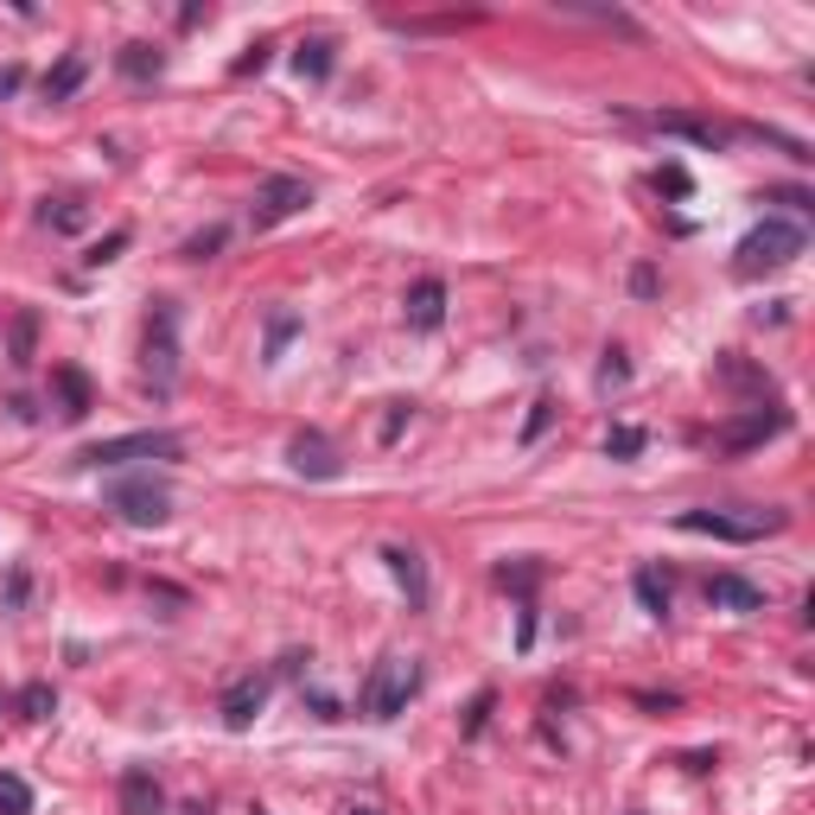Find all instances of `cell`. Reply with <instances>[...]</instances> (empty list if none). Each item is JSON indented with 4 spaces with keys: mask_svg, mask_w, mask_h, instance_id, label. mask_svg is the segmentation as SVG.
Here are the masks:
<instances>
[{
    "mask_svg": "<svg viewBox=\"0 0 815 815\" xmlns=\"http://www.w3.org/2000/svg\"><path fill=\"white\" fill-rule=\"evenodd\" d=\"M803 249H809V229L796 224V217H764V224H752L745 236H739L733 275H739V280L777 275V268H790V261H796Z\"/></svg>",
    "mask_w": 815,
    "mask_h": 815,
    "instance_id": "cell-1",
    "label": "cell"
},
{
    "mask_svg": "<svg viewBox=\"0 0 815 815\" xmlns=\"http://www.w3.org/2000/svg\"><path fill=\"white\" fill-rule=\"evenodd\" d=\"M414 694H421V657L389 650V657L376 662V675L363 682V713H370V720H402Z\"/></svg>",
    "mask_w": 815,
    "mask_h": 815,
    "instance_id": "cell-2",
    "label": "cell"
},
{
    "mask_svg": "<svg viewBox=\"0 0 815 815\" xmlns=\"http://www.w3.org/2000/svg\"><path fill=\"white\" fill-rule=\"evenodd\" d=\"M790 516L784 509H745V516H733V509H682L675 516V529L682 535H713V541H764V535H777Z\"/></svg>",
    "mask_w": 815,
    "mask_h": 815,
    "instance_id": "cell-3",
    "label": "cell"
},
{
    "mask_svg": "<svg viewBox=\"0 0 815 815\" xmlns=\"http://www.w3.org/2000/svg\"><path fill=\"white\" fill-rule=\"evenodd\" d=\"M134 458H178V433H166V427L115 433V440H96V446H83V453H76V465L102 472V465H134Z\"/></svg>",
    "mask_w": 815,
    "mask_h": 815,
    "instance_id": "cell-4",
    "label": "cell"
},
{
    "mask_svg": "<svg viewBox=\"0 0 815 815\" xmlns=\"http://www.w3.org/2000/svg\"><path fill=\"white\" fill-rule=\"evenodd\" d=\"M109 509L122 516V523H134V529H159L166 516H173V491H166V478H122L109 484Z\"/></svg>",
    "mask_w": 815,
    "mask_h": 815,
    "instance_id": "cell-5",
    "label": "cell"
},
{
    "mask_svg": "<svg viewBox=\"0 0 815 815\" xmlns=\"http://www.w3.org/2000/svg\"><path fill=\"white\" fill-rule=\"evenodd\" d=\"M306 204H312V185L293 173H275V178H261L255 185V204H249V229H275L287 224V217H300Z\"/></svg>",
    "mask_w": 815,
    "mask_h": 815,
    "instance_id": "cell-6",
    "label": "cell"
},
{
    "mask_svg": "<svg viewBox=\"0 0 815 815\" xmlns=\"http://www.w3.org/2000/svg\"><path fill=\"white\" fill-rule=\"evenodd\" d=\"M287 465H293L300 478H319V484L344 478V453H338L319 427H300L293 440H287Z\"/></svg>",
    "mask_w": 815,
    "mask_h": 815,
    "instance_id": "cell-7",
    "label": "cell"
},
{
    "mask_svg": "<svg viewBox=\"0 0 815 815\" xmlns=\"http://www.w3.org/2000/svg\"><path fill=\"white\" fill-rule=\"evenodd\" d=\"M147 370L159 376V389H173V376H178V312H173V300H153V326H147Z\"/></svg>",
    "mask_w": 815,
    "mask_h": 815,
    "instance_id": "cell-8",
    "label": "cell"
},
{
    "mask_svg": "<svg viewBox=\"0 0 815 815\" xmlns=\"http://www.w3.org/2000/svg\"><path fill=\"white\" fill-rule=\"evenodd\" d=\"M637 122L650 127V134H675V141H694V147H726L733 141V127L708 122V115H675V109H657V115H637Z\"/></svg>",
    "mask_w": 815,
    "mask_h": 815,
    "instance_id": "cell-9",
    "label": "cell"
},
{
    "mask_svg": "<svg viewBox=\"0 0 815 815\" xmlns=\"http://www.w3.org/2000/svg\"><path fill=\"white\" fill-rule=\"evenodd\" d=\"M261 708H268V675H236V682L224 688V701H217L229 733H249L255 720H261Z\"/></svg>",
    "mask_w": 815,
    "mask_h": 815,
    "instance_id": "cell-10",
    "label": "cell"
},
{
    "mask_svg": "<svg viewBox=\"0 0 815 815\" xmlns=\"http://www.w3.org/2000/svg\"><path fill=\"white\" fill-rule=\"evenodd\" d=\"M790 427V414L784 407H771V414H745V421H733V427H720V446H726V453H752V446H764V440H771V433H784Z\"/></svg>",
    "mask_w": 815,
    "mask_h": 815,
    "instance_id": "cell-11",
    "label": "cell"
},
{
    "mask_svg": "<svg viewBox=\"0 0 815 815\" xmlns=\"http://www.w3.org/2000/svg\"><path fill=\"white\" fill-rule=\"evenodd\" d=\"M166 809V790L147 764H127L122 771V815H159Z\"/></svg>",
    "mask_w": 815,
    "mask_h": 815,
    "instance_id": "cell-12",
    "label": "cell"
},
{
    "mask_svg": "<svg viewBox=\"0 0 815 815\" xmlns=\"http://www.w3.org/2000/svg\"><path fill=\"white\" fill-rule=\"evenodd\" d=\"M708 606L713 611H764V586L739 580V574H713V580H708Z\"/></svg>",
    "mask_w": 815,
    "mask_h": 815,
    "instance_id": "cell-13",
    "label": "cell"
},
{
    "mask_svg": "<svg viewBox=\"0 0 815 815\" xmlns=\"http://www.w3.org/2000/svg\"><path fill=\"white\" fill-rule=\"evenodd\" d=\"M382 560H389V574L402 580L407 606H414V611L427 606V567H421V555H414V548H402V541H389V548H382Z\"/></svg>",
    "mask_w": 815,
    "mask_h": 815,
    "instance_id": "cell-14",
    "label": "cell"
},
{
    "mask_svg": "<svg viewBox=\"0 0 815 815\" xmlns=\"http://www.w3.org/2000/svg\"><path fill=\"white\" fill-rule=\"evenodd\" d=\"M446 319V280H421L407 293V331H440Z\"/></svg>",
    "mask_w": 815,
    "mask_h": 815,
    "instance_id": "cell-15",
    "label": "cell"
},
{
    "mask_svg": "<svg viewBox=\"0 0 815 815\" xmlns=\"http://www.w3.org/2000/svg\"><path fill=\"white\" fill-rule=\"evenodd\" d=\"M115 71H122L127 83H153V76L166 71V51H159V45H147V39H134V45H122V51H115Z\"/></svg>",
    "mask_w": 815,
    "mask_h": 815,
    "instance_id": "cell-16",
    "label": "cell"
},
{
    "mask_svg": "<svg viewBox=\"0 0 815 815\" xmlns=\"http://www.w3.org/2000/svg\"><path fill=\"white\" fill-rule=\"evenodd\" d=\"M83 76H90V58H83V51H64L58 71H45V102H71L76 90H83Z\"/></svg>",
    "mask_w": 815,
    "mask_h": 815,
    "instance_id": "cell-17",
    "label": "cell"
},
{
    "mask_svg": "<svg viewBox=\"0 0 815 815\" xmlns=\"http://www.w3.org/2000/svg\"><path fill=\"white\" fill-rule=\"evenodd\" d=\"M51 389H58V402H64V421H83V414H90V376H83V370H71V363H64V370H51Z\"/></svg>",
    "mask_w": 815,
    "mask_h": 815,
    "instance_id": "cell-18",
    "label": "cell"
},
{
    "mask_svg": "<svg viewBox=\"0 0 815 815\" xmlns=\"http://www.w3.org/2000/svg\"><path fill=\"white\" fill-rule=\"evenodd\" d=\"M631 592H637V606L650 611V618H669V580H662L657 567H637Z\"/></svg>",
    "mask_w": 815,
    "mask_h": 815,
    "instance_id": "cell-19",
    "label": "cell"
},
{
    "mask_svg": "<svg viewBox=\"0 0 815 815\" xmlns=\"http://www.w3.org/2000/svg\"><path fill=\"white\" fill-rule=\"evenodd\" d=\"M293 71H300L306 83H326V76H331V39H300V51H293Z\"/></svg>",
    "mask_w": 815,
    "mask_h": 815,
    "instance_id": "cell-20",
    "label": "cell"
},
{
    "mask_svg": "<svg viewBox=\"0 0 815 815\" xmlns=\"http://www.w3.org/2000/svg\"><path fill=\"white\" fill-rule=\"evenodd\" d=\"M32 344H39V312H20L13 331H7V363L25 370V363H32Z\"/></svg>",
    "mask_w": 815,
    "mask_h": 815,
    "instance_id": "cell-21",
    "label": "cell"
},
{
    "mask_svg": "<svg viewBox=\"0 0 815 815\" xmlns=\"http://www.w3.org/2000/svg\"><path fill=\"white\" fill-rule=\"evenodd\" d=\"M535 580H541V560H504V567H497V586H504V592H516L523 606H529Z\"/></svg>",
    "mask_w": 815,
    "mask_h": 815,
    "instance_id": "cell-22",
    "label": "cell"
},
{
    "mask_svg": "<svg viewBox=\"0 0 815 815\" xmlns=\"http://www.w3.org/2000/svg\"><path fill=\"white\" fill-rule=\"evenodd\" d=\"M300 338V312H268V344H261V357L268 363H280V351Z\"/></svg>",
    "mask_w": 815,
    "mask_h": 815,
    "instance_id": "cell-23",
    "label": "cell"
},
{
    "mask_svg": "<svg viewBox=\"0 0 815 815\" xmlns=\"http://www.w3.org/2000/svg\"><path fill=\"white\" fill-rule=\"evenodd\" d=\"M0 815H32V784L20 771H0Z\"/></svg>",
    "mask_w": 815,
    "mask_h": 815,
    "instance_id": "cell-24",
    "label": "cell"
},
{
    "mask_svg": "<svg viewBox=\"0 0 815 815\" xmlns=\"http://www.w3.org/2000/svg\"><path fill=\"white\" fill-rule=\"evenodd\" d=\"M13 708H20L25 720H51V713H58V694H51V682H25Z\"/></svg>",
    "mask_w": 815,
    "mask_h": 815,
    "instance_id": "cell-25",
    "label": "cell"
},
{
    "mask_svg": "<svg viewBox=\"0 0 815 815\" xmlns=\"http://www.w3.org/2000/svg\"><path fill=\"white\" fill-rule=\"evenodd\" d=\"M720 376L739 382V389H752V395H771V376H764V370H752V363H739L733 351L720 357Z\"/></svg>",
    "mask_w": 815,
    "mask_h": 815,
    "instance_id": "cell-26",
    "label": "cell"
},
{
    "mask_svg": "<svg viewBox=\"0 0 815 815\" xmlns=\"http://www.w3.org/2000/svg\"><path fill=\"white\" fill-rule=\"evenodd\" d=\"M224 243H229V229L210 224V229H198V236H185V249H178V255H185V261H210V255L224 249Z\"/></svg>",
    "mask_w": 815,
    "mask_h": 815,
    "instance_id": "cell-27",
    "label": "cell"
},
{
    "mask_svg": "<svg viewBox=\"0 0 815 815\" xmlns=\"http://www.w3.org/2000/svg\"><path fill=\"white\" fill-rule=\"evenodd\" d=\"M45 224L64 229V236H76V229L90 224V217H83V204H76V198H58V204H45Z\"/></svg>",
    "mask_w": 815,
    "mask_h": 815,
    "instance_id": "cell-28",
    "label": "cell"
},
{
    "mask_svg": "<svg viewBox=\"0 0 815 815\" xmlns=\"http://www.w3.org/2000/svg\"><path fill=\"white\" fill-rule=\"evenodd\" d=\"M548 421H555V402H548V395H535V402H529V421H523V446H535V440L548 433Z\"/></svg>",
    "mask_w": 815,
    "mask_h": 815,
    "instance_id": "cell-29",
    "label": "cell"
},
{
    "mask_svg": "<svg viewBox=\"0 0 815 815\" xmlns=\"http://www.w3.org/2000/svg\"><path fill=\"white\" fill-rule=\"evenodd\" d=\"M606 453L611 458H637V453H643V427H611L606 433Z\"/></svg>",
    "mask_w": 815,
    "mask_h": 815,
    "instance_id": "cell-30",
    "label": "cell"
},
{
    "mask_svg": "<svg viewBox=\"0 0 815 815\" xmlns=\"http://www.w3.org/2000/svg\"><path fill=\"white\" fill-rule=\"evenodd\" d=\"M625 382H631V363H625V351L611 344L606 363H599V389H625Z\"/></svg>",
    "mask_w": 815,
    "mask_h": 815,
    "instance_id": "cell-31",
    "label": "cell"
},
{
    "mask_svg": "<svg viewBox=\"0 0 815 815\" xmlns=\"http://www.w3.org/2000/svg\"><path fill=\"white\" fill-rule=\"evenodd\" d=\"M122 249H127V229H109L102 243H90V255H83V261H90V268H102V261H115Z\"/></svg>",
    "mask_w": 815,
    "mask_h": 815,
    "instance_id": "cell-32",
    "label": "cell"
},
{
    "mask_svg": "<svg viewBox=\"0 0 815 815\" xmlns=\"http://www.w3.org/2000/svg\"><path fill=\"white\" fill-rule=\"evenodd\" d=\"M657 192H669V198H688V192H694V178H688L682 166H662V173H657Z\"/></svg>",
    "mask_w": 815,
    "mask_h": 815,
    "instance_id": "cell-33",
    "label": "cell"
},
{
    "mask_svg": "<svg viewBox=\"0 0 815 815\" xmlns=\"http://www.w3.org/2000/svg\"><path fill=\"white\" fill-rule=\"evenodd\" d=\"M268 51H275V45H268V39H255V45L243 51V58H236V76H255V71H261V64H268Z\"/></svg>",
    "mask_w": 815,
    "mask_h": 815,
    "instance_id": "cell-34",
    "label": "cell"
},
{
    "mask_svg": "<svg viewBox=\"0 0 815 815\" xmlns=\"http://www.w3.org/2000/svg\"><path fill=\"white\" fill-rule=\"evenodd\" d=\"M25 592H32V574H25V567H13V574H7V606L20 611V606H25Z\"/></svg>",
    "mask_w": 815,
    "mask_h": 815,
    "instance_id": "cell-35",
    "label": "cell"
},
{
    "mask_svg": "<svg viewBox=\"0 0 815 815\" xmlns=\"http://www.w3.org/2000/svg\"><path fill=\"white\" fill-rule=\"evenodd\" d=\"M491 701H497L491 688H484L478 701H472V713H465V739H478V733H484V713H491Z\"/></svg>",
    "mask_w": 815,
    "mask_h": 815,
    "instance_id": "cell-36",
    "label": "cell"
},
{
    "mask_svg": "<svg viewBox=\"0 0 815 815\" xmlns=\"http://www.w3.org/2000/svg\"><path fill=\"white\" fill-rule=\"evenodd\" d=\"M407 414H414V402H389V421H382V440H395V433L407 427Z\"/></svg>",
    "mask_w": 815,
    "mask_h": 815,
    "instance_id": "cell-37",
    "label": "cell"
},
{
    "mask_svg": "<svg viewBox=\"0 0 815 815\" xmlns=\"http://www.w3.org/2000/svg\"><path fill=\"white\" fill-rule=\"evenodd\" d=\"M20 83H25V71H20V64H7V71H0V102L13 96V90H20Z\"/></svg>",
    "mask_w": 815,
    "mask_h": 815,
    "instance_id": "cell-38",
    "label": "cell"
},
{
    "mask_svg": "<svg viewBox=\"0 0 815 815\" xmlns=\"http://www.w3.org/2000/svg\"><path fill=\"white\" fill-rule=\"evenodd\" d=\"M204 20H210V7H198V0H192V7L178 13V25H185V32H192V25H204Z\"/></svg>",
    "mask_w": 815,
    "mask_h": 815,
    "instance_id": "cell-39",
    "label": "cell"
},
{
    "mask_svg": "<svg viewBox=\"0 0 815 815\" xmlns=\"http://www.w3.org/2000/svg\"><path fill=\"white\" fill-rule=\"evenodd\" d=\"M351 815H376V809H351Z\"/></svg>",
    "mask_w": 815,
    "mask_h": 815,
    "instance_id": "cell-40",
    "label": "cell"
},
{
    "mask_svg": "<svg viewBox=\"0 0 815 815\" xmlns=\"http://www.w3.org/2000/svg\"><path fill=\"white\" fill-rule=\"evenodd\" d=\"M625 815H643V809H625Z\"/></svg>",
    "mask_w": 815,
    "mask_h": 815,
    "instance_id": "cell-41",
    "label": "cell"
}]
</instances>
